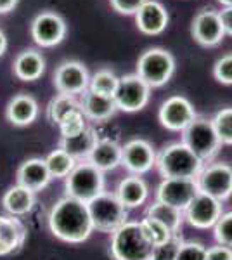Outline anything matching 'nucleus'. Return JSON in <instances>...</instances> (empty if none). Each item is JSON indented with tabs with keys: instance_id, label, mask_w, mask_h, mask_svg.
<instances>
[{
	"instance_id": "obj_39",
	"label": "nucleus",
	"mask_w": 232,
	"mask_h": 260,
	"mask_svg": "<svg viewBox=\"0 0 232 260\" xmlns=\"http://www.w3.org/2000/svg\"><path fill=\"white\" fill-rule=\"evenodd\" d=\"M205 260H232V248L223 245H215L206 248V258Z\"/></svg>"
},
{
	"instance_id": "obj_40",
	"label": "nucleus",
	"mask_w": 232,
	"mask_h": 260,
	"mask_svg": "<svg viewBox=\"0 0 232 260\" xmlns=\"http://www.w3.org/2000/svg\"><path fill=\"white\" fill-rule=\"evenodd\" d=\"M218 16L222 21L223 33L232 37V7H222V11H218Z\"/></svg>"
},
{
	"instance_id": "obj_28",
	"label": "nucleus",
	"mask_w": 232,
	"mask_h": 260,
	"mask_svg": "<svg viewBox=\"0 0 232 260\" xmlns=\"http://www.w3.org/2000/svg\"><path fill=\"white\" fill-rule=\"evenodd\" d=\"M82 110V104L80 99H77L75 95L68 94H57L50 99V103L47 104V120L52 125H59L61 120L64 116H68L70 113Z\"/></svg>"
},
{
	"instance_id": "obj_13",
	"label": "nucleus",
	"mask_w": 232,
	"mask_h": 260,
	"mask_svg": "<svg viewBox=\"0 0 232 260\" xmlns=\"http://www.w3.org/2000/svg\"><path fill=\"white\" fill-rule=\"evenodd\" d=\"M222 213V201L215 200L205 192H197L189 203V207L184 210V217L196 229H213Z\"/></svg>"
},
{
	"instance_id": "obj_43",
	"label": "nucleus",
	"mask_w": 232,
	"mask_h": 260,
	"mask_svg": "<svg viewBox=\"0 0 232 260\" xmlns=\"http://www.w3.org/2000/svg\"><path fill=\"white\" fill-rule=\"evenodd\" d=\"M222 7H232V0H217Z\"/></svg>"
},
{
	"instance_id": "obj_37",
	"label": "nucleus",
	"mask_w": 232,
	"mask_h": 260,
	"mask_svg": "<svg viewBox=\"0 0 232 260\" xmlns=\"http://www.w3.org/2000/svg\"><path fill=\"white\" fill-rule=\"evenodd\" d=\"M206 246L197 241H182L175 260H205Z\"/></svg>"
},
{
	"instance_id": "obj_29",
	"label": "nucleus",
	"mask_w": 232,
	"mask_h": 260,
	"mask_svg": "<svg viewBox=\"0 0 232 260\" xmlns=\"http://www.w3.org/2000/svg\"><path fill=\"white\" fill-rule=\"evenodd\" d=\"M45 163H47L49 174L52 179H66L70 175V172L77 167V160L73 156H70L64 149L57 148L54 149L52 153L47 154L45 158Z\"/></svg>"
},
{
	"instance_id": "obj_23",
	"label": "nucleus",
	"mask_w": 232,
	"mask_h": 260,
	"mask_svg": "<svg viewBox=\"0 0 232 260\" xmlns=\"http://www.w3.org/2000/svg\"><path fill=\"white\" fill-rule=\"evenodd\" d=\"M115 194L123 203L125 208H137L146 203L147 196H149V187L141 175L130 174L120 180Z\"/></svg>"
},
{
	"instance_id": "obj_38",
	"label": "nucleus",
	"mask_w": 232,
	"mask_h": 260,
	"mask_svg": "<svg viewBox=\"0 0 232 260\" xmlns=\"http://www.w3.org/2000/svg\"><path fill=\"white\" fill-rule=\"evenodd\" d=\"M146 0H109L111 7L118 14L123 16H136V12L141 9Z\"/></svg>"
},
{
	"instance_id": "obj_17",
	"label": "nucleus",
	"mask_w": 232,
	"mask_h": 260,
	"mask_svg": "<svg viewBox=\"0 0 232 260\" xmlns=\"http://www.w3.org/2000/svg\"><path fill=\"white\" fill-rule=\"evenodd\" d=\"M168 21H170V16H168L167 7L158 0H146L141 9L136 12L137 30L147 37L161 35L167 30Z\"/></svg>"
},
{
	"instance_id": "obj_1",
	"label": "nucleus",
	"mask_w": 232,
	"mask_h": 260,
	"mask_svg": "<svg viewBox=\"0 0 232 260\" xmlns=\"http://www.w3.org/2000/svg\"><path fill=\"white\" fill-rule=\"evenodd\" d=\"M49 229L57 240L78 245L94 233L87 203L64 196L54 203L49 213Z\"/></svg>"
},
{
	"instance_id": "obj_25",
	"label": "nucleus",
	"mask_w": 232,
	"mask_h": 260,
	"mask_svg": "<svg viewBox=\"0 0 232 260\" xmlns=\"http://www.w3.org/2000/svg\"><path fill=\"white\" fill-rule=\"evenodd\" d=\"M35 201H37L35 192L16 184V186L9 187L6 191V194L2 196V207L7 212V215L23 217L33 210Z\"/></svg>"
},
{
	"instance_id": "obj_11",
	"label": "nucleus",
	"mask_w": 232,
	"mask_h": 260,
	"mask_svg": "<svg viewBox=\"0 0 232 260\" xmlns=\"http://www.w3.org/2000/svg\"><path fill=\"white\" fill-rule=\"evenodd\" d=\"M159 123L170 132H184L197 118L192 103L184 95H170L164 99L158 111Z\"/></svg>"
},
{
	"instance_id": "obj_24",
	"label": "nucleus",
	"mask_w": 232,
	"mask_h": 260,
	"mask_svg": "<svg viewBox=\"0 0 232 260\" xmlns=\"http://www.w3.org/2000/svg\"><path fill=\"white\" fill-rule=\"evenodd\" d=\"M121 151H123V148L116 141L101 139L99 137L92 153L88 154L87 161H90L92 165L106 174V172L115 170L116 167L121 165Z\"/></svg>"
},
{
	"instance_id": "obj_18",
	"label": "nucleus",
	"mask_w": 232,
	"mask_h": 260,
	"mask_svg": "<svg viewBox=\"0 0 232 260\" xmlns=\"http://www.w3.org/2000/svg\"><path fill=\"white\" fill-rule=\"evenodd\" d=\"M16 179H18L19 186L26 187V189L33 192L45 189L50 180H52L47 169V163H45V158H29V160L23 161L18 169Z\"/></svg>"
},
{
	"instance_id": "obj_14",
	"label": "nucleus",
	"mask_w": 232,
	"mask_h": 260,
	"mask_svg": "<svg viewBox=\"0 0 232 260\" xmlns=\"http://www.w3.org/2000/svg\"><path fill=\"white\" fill-rule=\"evenodd\" d=\"M197 192L196 179H163L156 191V200L184 212Z\"/></svg>"
},
{
	"instance_id": "obj_22",
	"label": "nucleus",
	"mask_w": 232,
	"mask_h": 260,
	"mask_svg": "<svg viewBox=\"0 0 232 260\" xmlns=\"http://www.w3.org/2000/svg\"><path fill=\"white\" fill-rule=\"evenodd\" d=\"M14 75L23 82H35L45 73V57L37 49H24L12 64Z\"/></svg>"
},
{
	"instance_id": "obj_34",
	"label": "nucleus",
	"mask_w": 232,
	"mask_h": 260,
	"mask_svg": "<svg viewBox=\"0 0 232 260\" xmlns=\"http://www.w3.org/2000/svg\"><path fill=\"white\" fill-rule=\"evenodd\" d=\"M213 236L218 245L232 248V212L222 213V217L213 225Z\"/></svg>"
},
{
	"instance_id": "obj_16",
	"label": "nucleus",
	"mask_w": 232,
	"mask_h": 260,
	"mask_svg": "<svg viewBox=\"0 0 232 260\" xmlns=\"http://www.w3.org/2000/svg\"><path fill=\"white\" fill-rule=\"evenodd\" d=\"M192 39L203 47H215L223 40L225 33L218 11L215 9H201L194 16L191 24Z\"/></svg>"
},
{
	"instance_id": "obj_41",
	"label": "nucleus",
	"mask_w": 232,
	"mask_h": 260,
	"mask_svg": "<svg viewBox=\"0 0 232 260\" xmlns=\"http://www.w3.org/2000/svg\"><path fill=\"white\" fill-rule=\"evenodd\" d=\"M19 0H0V14H9L18 7Z\"/></svg>"
},
{
	"instance_id": "obj_26",
	"label": "nucleus",
	"mask_w": 232,
	"mask_h": 260,
	"mask_svg": "<svg viewBox=\"0 0 232 260\" xmlns=\"http://www.w3.org/2000/svg\"><path fill=\"white\" fill-rule=\"evenodd\" d=\"M97 141H99V134L95 132V128L87 127L78 136L61 139V146L59 148L64 149L77 161H85L88 154L92 153V149H94V146L97 144Z\"/></svg>"
},
{
	"instance_id": "obj_42",
	"label": "nucleus",
	"mask_w": 232,
	"mask_h": 260,
	"mask_svg": "<svg viewBox=\"0 0 232 260\" xmlns=\"http://www.w3.org/2000/svg\"><path fill=\"white\" fill-rule=\"evenodd\" d=\"M6 50H7V37H6V33L0 30V57L6 54Z\"/></svg>"
},
{
	"instance_id": "obj_36",
	"label": "nucleus",
	"mask_w": 232,
	"mask_h": 260,
	"mask_svg": "<svg viewBox=\"0 0 232 260\" xmlns=\"http://www.w3.org/2000/svg\"><path fill=\"white\" fill-rule=\"evenodd\" d=\"M213 77L222 85H232V52L223 54L213 64Z\"/></svg>"
},
{
	"instance_id": "obj_2",
	"label": "nucleus",
	"mask_w": 232,
	"mask_h": 260,
	"mask_svg": "<svg viewBox=\"0 0 232 260\" xmlns=\"http://www.w3.org/2000/svg\"><path fill=\"white\" fill-rule=\"evenodd\" d=\"M205 163L182 141L167 144L156 154V169L163 179H196Z\"/></svg>"
},
{
	"instance_id": "obj_27",
	"label": "nucleus",
	"mask_w": 232,
	"mask_h": 260,
	"mask_svg": "<svg viewBox=\"0 0 232 260\" xmlns=\"http://www.w3.org/2000/svg\"><path fill=\"white\" fill-rule=\"evenodd\" d=\"M146 215L154 220H158V222H161V224L167 225L174 234H179V231L182 228L184 219H185L182 210L172 207V205L161 203V201H158V200H156L153 205L147 207Z\"/></svg>"
},
{
	"instance_id": "obj_15",
	"label": "nucleus",
	"mask_w": 232,
	"mask_h": 260,
	"mask_svg": "<svg viewBox=\"0 0 232 260\" xmlns=\"http://www.w3.org/2000/svg\"><path fill=\"white\" fill-rule=\"evenodd\" d=\"M121 165L130 174L144 175L153 167H156V153L151 142L146 139H132L121 146Z\"/></svg>"
},
{
	"instance_id": "obj_21",
	"label": "nucleus",
	"mask_w": 232,
	"mask_h": 260,
	"mask_svg": "<svg viewBox=\"0 0 232 260\" xmlns=\"http://www.w3.org/2000/svg\"><path fill=\"white\" fill-rule=\"evenodd\" d=\"M80 104H82V113L85 115V118L88 121H95V123L108 121L109 118H113L118 111L115 99L108 98V95L95 94V92H92V90L83 92L82 99H80Z\"/></svg>"
},
{
	"instance_id": "obj_33",
	"label": "nucleus",
	"mask_w": 232,
	"mask_h": 260,
	"mask_svg": "<svg viewBox=\"0 0 232 260\" xmlns=\"http://www.w3.org/2000/svg\"><path fill=\"white\" fill-rule=\"evenodd\" d=\"M139 222H141V225H142V229H144L146 236L149 238V241L153 243L154 246L161 245V243L168 241L170 238L177 236V234L172 233V231L168 229L167 225H163L161 222L151 219V217H147V215L142 220H139Z\"/></svg>"
},
{
	"instance_id": "obj_10",
	"label": "nucleus",
	"mask_w": 232,
	"mask_h": 260,
	"mask_svg": "<svg viewBox=\"0 0 232 260\" xmlns=\"http://www.w3.org/2000/svg\"><path fill=\"white\" fill-rule=\"evenodd\" d=\"M68 26L61 14L54 11H42L33 18L29 24L31 39L39 47H56L66 37Z\"/></svg>"
},
{
	"instance_id": "obj_5",
	"label": "nucleus",
	"mask_w": 232,
	"mask_h": 260,
	"mask_svg": "<svg viewBox=\"0 0 232 260\" xmlns=\"http://www.w3.org/2000/svg\"><path fill=\"white\" fill-rule=\"evenodd\" d=\"M87 207L94 231H99V233L113 234L125 222H128V208L123 207V203L118 200L115 192L104 191L90 203H87Z\"/></svg>"
},
{
	"instance_id": "obj_6",
	"label": "nucleus",
	"mask_w": 232,
	"mask_h": 260,
	"mask_svg": "<svg viewBox=\"0 0 232 260\" xmlns=\"http://www.w3.org/2000/svg\"><path fill=\"white\" fill-rule=\"evenodd\" d=\"M175 73V57L161 47H151L137 61V75L151 89H158L170 82Z\"/></svg>"
},
{
	"instance_id": "obj_31",
	"label": "nucleus",
	"mask_w": 232,
	"mask_h": 260,
	"mask_svg": "<svg viewBox=\"0 0 232 260\" xmlns=\"http://www.w3.org/2000/svg\"><path fill=\"white\" fill-rule=\"evenodd\" d=\"M87 121L88 120L85 118L82 110L70 113V115L64 116V118L61 120V123L57 125L59 132H61V139H68V137H75V136H78V134H82L83 130L88 127Z\"/></svg>"
},
{
	"instance_id": "obj_9",
	"label": "nucleus",
	"mask_w": 232,
	"mask_h": 260,
	"mask_svg": "<svg viewBox=\"0 0 232 260\" xmlns=\"http://www.w3.org/2000/svg\"><path fill=\"white\" fill-rule=\"evenodd\" d=\"M115 103L118 111L137 113L144 110L151 99V87L139 77L137 73H130L120 77V83L115 94Z\"/></svg>"
},
{
	"instance_id": "obj_8",
	"label": "nucleus",
	"mask_w": 232,
	"mask_h": 260,
	"mask_svg": "<svg viewBox=\"0 0 232 260\" xmlns=\"http://www.w3.org/2000/svg\"><path fill=\"white\" fill-rule=\"evenodd\" d=\"M196 184L200 192L218 201L229 200L232 196V165L223 161L205 165L196 177Z\"/></svg>"
},
{
	"instance_id": "obj_35",
	"label": "nucleus",
	"mask_w": 232,
	"mask_h": 260,
	"mask_svg": "<svg viewBox=\"0 0 232 260\" xmlns=\"http://www.w3.org/2000/svg\"><path fill=\"white\" fill-rule=\"evenodd\" d=\"M180 245H182V238L177 234V236L170 238L168 241H164V243H161V245L154 246L151 260H175L177 253H179Z\"/></svg>"
},
{
	"instance_id": "obj_7",
	"label": "nucleus",
	"mask_w": 232,
	"mask_h": 260,
	"mask_svg": "<svg viewBox=\"0 0 232 260\" xmlns=\"http://www.w3.org/2000/svg\"><path fill=\"white\" fill-rule=\"evenodd\" d=\"M182 142L203 163H212L222 148L212 120L201 116H197L182 132Z\"/></svg>"
},
{
	"instance_id": "obj_12",
	"label": "nucleus",
	"mask_w": 232,
	"mask_h": 260,
	"mask_svg": "<svg viewBox=\"0 0 232 260\" xmlns=\"http://www.w3.org/2000/svg\"><path fill=\"white\" fill-rule=\"evenodd\" d=\"M90 75L83 62L80 61H62L54 71L52 83L59 94L68 95H82L88 90Z\"/></svg>"
},
{
	"instance_id": "obj_19",
	"label": "nucleus",
	"mask_w": 232,
	"mask_h": 260,
	"mask_svg": "<svg viewBox=\"0 0 232 260\" xmlns=\"http://www.w3.org/2000/svg\"><path fill=\"white\" fill-rule=\"evenodd\" d=\"M39 103L29 94H16L6 106V118L16 127H28L39 118Z\"/></svg>"
},
{
	"instance_id": "obj_4",
	"label": "nucleus",
	"mask_w": 232,
	"mask_h": 260,
	"mask_svg": "<svg viewBox=\"0 0 232 260\" xmlns=\"http://www.w3.org/2000/svg\"><path fill=\"white\" fill-rule=\"evenodd\" d=\"M66 196L82 201V203H90L106 191V179L104 172H101L90 161H78L77 167L70 172V175L64 179Z\"/></svg>"
},
{
	"instance_id": "obj_30",
	"label": "nucleus",
	"mask_w": 232,
	"mask_h": 260,
	"mask_svg": "<svg viewBox=\"0 0 232 260\" xmlns=\"http://www.w3.org/2000/svg\"><path fill=\"white\" fill-rule=\"evenodd\" d=\"M118 83H120V77H118L115 71L103 68V70H97L90 77L88 90L95 92V94H101V95H108V98H115Z\"/></svg>"
},
{
	"instance_id": "obj_3",
	"label": "nucleus",
	"mask_w": 232,
	"mask_h": 260,
	"mask_svg": "<svg viewBox=\"0 0 232 260\" xmlns=\"http://www.w3.org/2000/svg\"><path fill=\"white\" fill-rule=\"evenodd\" d=\"M154 245L146 236L141 222L128 220L111 234V257L115 260H151Z\"/></svg>"
},
{
	"instance_id": "obj_32",
	"label": "nucleus",
	"mask_w": 232,
	"mask_h": 260,
	"mask_svg": "<svg viewBox=\"0 0 232 260\" xmlns=\"http://www.w3.org/2000/svg\"><path fill=\"white\" fill-rule=\"evenodd\" d=\"M212 123L222 144L232 146V108H222L215 113Z\"/></svg>"
},
{
	"instance_id": "obj_20",
	"label": "nucleus",
	"mask_w": 232,
	"mask_h": 260,
	"mask_svg": "<svg viewBox=\"0 0 232 260\" xmlns=\"http://www.w3.org/2000/svg\"><path fill=\"white\" fill-rule=\"evenodd\" d=\"M28 231L18 217L0 215V257L16 253L26 241Z\"/></svg>"
}]
</instances>
